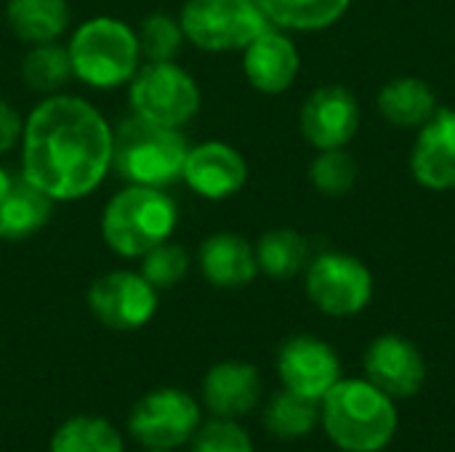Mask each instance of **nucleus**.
Masks as SVG:
<instances>
[{"instance_id":"nucleus-1","label":"nucleus","mask_w":455,"mask_h":452,"mask_svg":"<svg viewBox=\"0 0 455 452\" xmlns=\"http://www.w3.org/2000/svg\"><path fill=\"white\" fill-rule=\"evenodd\" d=\"M112 168V128L80 96H45L21 128V176L53 202L83 200Z\"/></svg>"},{"instance_id":"nucleus-2","label":"nucleus","mask_w":455,"mask_h":452,"mask_svg":"<svg viewBox=\"0 0 455 452\" xmlns=\"http://www.w3.org/2000/svg\"><path fill=\"white\" fill-rule=\"evenodd\" d=\"M320 424L344 452H381L397 434V408L368 378H341L320 400Z\"/></svg>"},{"instance_id":"nucleus-3","label":"nucleus","mask_w":455,"mask_h":452,"mask_svg":"<svg viewBox=\"0 0 455 452\" xmlns=\"http://www.w3.org/2000/svg\"><path fill=\"white\" fill-rule=\"evenodd\" d=\"M189 144L181 128L149 123L139 115L112 131V168L139 186H168L181 178Z\"/></svg>"},{"instance_id":"nucleus-4","label":"nucleus","mask_w":455,"mask_h":452,"mask_svg":"<svg viewBox=\"0 0 455 452\" xmlns=\"http://www.w3.org/2000/svg\"><path fill=\"white\" fill-rule=\"evenodd\" d=\"M179 221L176 202L157 186L131 184L120 189L101 213V237L123 258H141L171 240Z\"/></svg>"},{"instance_id":"nucleus-5","label":"nucleus","mask_w":455,"mask_h":452,"mask_svg":"<svg viewBox=\"0 0 455 452\" xmlns=\"http://www.w3.org/2000/svg\"><path fill=\"white\" fill-rule=\"evenodd\" d=\"M72 72L91 88H117L139 72V35L115 16H93L83 21L69 43Z\"/></svg>"},{"instance_id":"nucleus-6","label":"nucleus","mask_w":455,"mask_h":452,"mask_svg":"<svg viewBox=\"0 0 455 452\" xmlns=\"http://www.w3.org/2000/svg\"><path fill=\"white\" fill-rule=\"evenodd\" d=\"M184 37L200 51H243L272 27L256 0H187L179 16Z\"/></svg>"},{"instance_id":"nucleus-7","label":"nucleus","mask_w":455,"mask_h":452,"mask_svg":"<svg viewBox=\"0 0 455 452\" xmlns=\"http://www.w3.org/2000/svg\"><path fill=\"white\" fill-rule=\"evenodd\" d=\"M128 99L133 115L168 128H184L200 109L195 77L176 61H147L139 67L131 77Z\"/></svg>"},{"instance_id":"nucleus-8","label":"nucleus","mask_w":455,"mask_h":452,"mask_svg":"<svg viewBox=\"0 0 455 452\" xmlns=\"http://www.w3.org/2000/svg\"><path fill=\"white\" fill-rule=\"evenodd\" d=\"M307 296L328 317H355L373 298V274L355 256L323 253L307 269Z\"/></svg>"},{"instance_id":"nucleus-9","label":"nucleus","mask_w":455,"mask_h":452,"mask_svg":"<svg viewBox=\"0 0 455 452\" xmlns=\"http://www.w3.org/2000/svg\"><path fill=\"white\" fill-rule=\"evenodd\" d=\"M200 426L197 402L181 389H157L144 394L128 418V429L136 442L155 450H173L192 440Z\"/></svg>"},{"instance_id":"nucleus-10","label":"nucleus","mask_w":455,"mask_h":452,"mask_svg":"<svg viewBox=\"0 0 455 452\" xmlns=\"http://www.w3.org/2000/svg\"><path fill=\"white\" fill-rule=\"evenodd\" d=\"M88 306L93 317L109 330L144 328L157 312V288H152L141 272H109L101 274L88 290Z\"/></svg>"},{"instance_id":"nucleus-11","label":"nucleus","mask_w":455,"mask_h":452,"mask_svg":"<svg viewBox=\"0 0 455 452\" xmlns=\"http://www.w3.org/2000/svg\"><path fill=\"white\" fill-rule=\"evenodd\" d=\"M277 373L288 392L320 402L341 381V362L325 341L293 336L277 354Z\"/></svg>"},{"instance_id":"nucleus-12","label":"nucleus","mask_w":455,"mask_h":452,"mask_svg":"<svg viewBox=\"0 0 455 452\" xmlns=\"http://www.w3.org/2000/svg\"><path fill=\"white\" fill-rule=\"evenodd\" d=\"M365 376L392 400H411L424 389L427 362L413 341L389 333L368 346Z\"/></svg>"},{"instance_id":"nucleus-13","label":"nucleus","mask_w":455,"mask_h":452,"mask_svg":"<svg viewBox=\"0 0 455 452\" xmlns=\"http://www.w3.org/2000/svg\"><path fill=\"white\" fill-rule=\"evenodd\" d=\"M357 125V99L344 85H323L301 107V133L317 149H344Z\"/></svg>"},{"instance_id":"nucleus-14","label":"nucleus","mask_w":455,"mask_h":452,"mask_svg":"<svg viewBox=\"0 0 455 452\" xmlns=\"http://www.w3.org/2000/svg\"><path fill=\"white\" fill-rule=\"evenodd\" d=\"M181 181L205 200H227L245 186L248 165L235 147L224 141H205L189 147Z\"/></svg>"},{"instance_id":"nucleus-15","label":"nucleus","mask_w":455,"mask_h":452,"mask_svg":"<svg viewBox=\"0 0 455 452\" xmlns=\"http://www.w3.org/2000/svg\"><path fill=\"white\" fill-rule=\"evenodd\" d=\"M411 170L427 189H455V109H437L424 123L413 144Z\"/></svg>"},{"instance_id":"nucleus-16","label":"nucleus","mask_w":455,"mask_h":452,"mask_svg":"<svg viewBox=\"0 0 455 452\" xmlns=\"http://www.w3.org/2000/svg\"><path fill=\"white\" fill-rule=\"evenodd\" d=\"M243 69L256 91L277 96L288 91L299 75V51L280 27H269L243 48Z\"/></svg>"},{"instance_id":"nucleus-17","label":"nucleus","mask_w":455,"mask_h":452,"mask_svg":"<svg viewBox=\"0 0 455 452\" xmlns=\"http://www.w3.org/2000/svg\"><path fill=\"white\" fill-rule=\"evenodd\" d=\"M261 397V376L248 362H219L203 381L205 408L219 418L251 413Z\"/></svg>"},{"instance_id":"nucleus-18","label":"nucleus","mask_w":455,"mask_h":452,"mask_svg":"<svg viewBox=\"0 0 455 452\" xmlns=\"http://www.w3.org/2000/svg\"><path fill=\"white\" fill-rule=\"evenodd\" d=\"M200 269L216 288H245L259 272L256 250L240 234L216 232L200 245Z\"/></svg>"},{"instance_id":"nucleus-19","label":"nucleus","mask_w":455,"mask_h":452,"mask_svg":"<svg viewBox=\"0 0 455 452\" xmlns=\"http://www.w3.org/2000/svg\"><path fill=\"white\" fill-rule=\"evenodd\" d=\"M53 213V200L24 176L0 200V240H27L37 234Z\"/></svg>"},{"instance_id":"nucleus-20","label":"nucleus","mask_w":455,"mask_h":452,"mask_svg":"<svg viewBox=\"0 0 455 452\" xmlns=\"http://www.w3.org/2000/svg\"><path fill=\"white\" fill-rule=\"evenodd\" d=\"M5 21L24 43H51L67 32L69 8L64 0H8Z\"/></svg>"},{"instance_id":"nucleus-21","label":"nucleus","mask_w":455,"mask_h":452,"mask_svg":"<svg viewBox=\"0 0 455 452\" xmlns=\"http://www.w3.org/2000/svg\"><path fill=\"white\" fill-rule=\"evenodd\" d=\"M379 109L392 125L416 128L437 112V99L429 83L419 77H397L381 88Z\"/></svg>"},{"instance_id":"nucleus-22","label":"nucleus","mask_w":455,"mask_h":452,"mask_svg":"<svg viewBox=\"0 0 455 452\" xmlns=\"http://www.w3.org/2000/svg\"><path fill=\"white\" fill-rule=\"evenodd\" d=\"M272 27L315 32L336 24L352 0H256Z\"/></svg>"},{"instance_id":"nucleus-23","label":"nucleus","mask_w":455,"mask_h":452,"mask_svg":"<svg viewBox=\"0 0 455 452\" xmlns=\"http://www.w3.org/2000/svg\"><path fill=\"white\" fill-rule=\"evenodd\" d=\"M75 77L69 51L59 40L35 43L21 61V80L29 91L53 96Z\"/></svg>"},{"instance_id":"nucleus-24","label":"nucleus","mask_w":455,"mask_h":452,"mask_svg":"<svg viewBox=\"0 0 455 452\" xmlns=\"http://www.w3.org/2000/svg\"><path fill=\"white\" fill-rule=\"evenodd\" d=\"M309 256L307 240L296 229H272L261 234L256 245V264L272 280H291L296 277Z\"/></svg>"},{"instance_id":"nucleus-25","label":"nucleus","mask_w":455,"mask_h":452,"mask_svg":"<svg viewBox=\"0 0 455 452\" xmlns=\"http://www.w3.org/2000/svg\"><path fill=\"white\" fill-rule=\"evenodd\" d=\"M51 452H123V437L104 418L77 416L56 429Z\"/></svg>"},{"instance_id":"nucleus-26","label":"nucleus","mask_w":455,"mask_h":452,"mask_svg":"<svg viewBox=\"0 0 455 452\" xmlns=\"http://www.w3.org/2000/svg\"><path fill=\"white\" fill-rule=\"evenodd\" d=\"M320 421V402L307 400L293 392H280L269 400L264 410V426L269 434L280 440H299L307 437Z\"/></svg>"},{"instance_id":"nucleus-27","label":"nucleus","mask_w":455,"mask_h":452,"mask_svg":"<svg viewBox=\"0 0 455 452\" xmlns=\"http://www.w3.org/2000/svg\"><path fill=\"white\" fill-rule=\"evenodd\" d=\"M136 35H139L141 59H147V61H173L181 43L187 40L179 19L168 16V13H149L141 21Z\"/></svg>"},{"instance_id":"nucleus-28","label":"nucleus","mask_w":455,"mask_h":452,"mask_svg":"<svg viewBox=\"0 0 455 452\" xmlns=\"http://www.w3.org/2000/svg\"><path fill=\"white\" fill-rule=\"evenodd\" d=\"M309 178L317 192L328 197H341L355 186L357 163L344 149H320V155L309 168Z\"/></svg>"},{"instance_id":"nucleus-29","label":"nucleus","mask_w":455,"mask_h":452,"mask_svg":"<svg viewBox=\"0 0 455 452\" xmlns=\"http://www.w3.org/2000/svg\"><path fill=\"white\" fill-rule=\"evenodd\" d=\"M187 272H189V256L181 245L171 240L155 245L141 256V277L157 290L179 285L187 277Z\"/></svg>"},{"instance_id":"nucleus-30","label":"nucleus","mask_w":455,"mask_h":452,"mask_svg":"<svg viewBox=\"0 0 455 452\" xmlns=\"http://www.w3.org/2000/svg\"><path fill=\"white\" fill-rule=\"evenodd\" d=\"M192 452H256L253 442L248 437V432L235 424L232 418H216L211 424H205L195 442Z\"/></svg>"},{"instance_id":"nucleus-31","label":"nucleus","mask_w":455,"mask_h":452,"mask_svg":"<svg viewBox=\"0 0 455 452\" xmlns=\"http://www.w3.org/2000/svg\"><path fill=\"white\" fill-rule=\"evenodd\" d=\"M21 128H24V123H21L19 112L13 109V104L0 99V155L11 152L19 144Z\"/></svg>"},{"instance_id":"nucleus-32","label":"nucleus","mask_w":455,"mask_h":452,"mask_svg":"<svg viewBox=\"0 0 455 452\" xmlns=\"http://www.w3.org/2000/svg\"><path fill=\"white\" fill-rule=\"evenodd\" d=\"M11 184H13V178L8 176V170H5V168H0V200H3L5 194H8Z\"/></svg>"},{"instance_id":"nucleus-33","label":"nucleus","mask_w":455,"mask_h":452,"mask_svg":"<svg viewBox=\"0 0 455 452\" xmlns=\"http://www.w3.org/2000/svg\"><path fill=\"white\" fill-rule=\"evenodd\" d=\"M149 452H168V450H155V448H149Z\"/></svg>"}]
</instances>
